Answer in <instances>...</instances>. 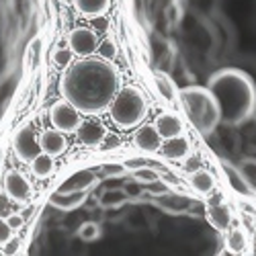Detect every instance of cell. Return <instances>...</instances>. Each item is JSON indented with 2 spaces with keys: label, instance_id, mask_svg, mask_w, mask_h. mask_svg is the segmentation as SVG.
Segmentation results:
<instances>
[{
  "label": "cell",
  "instance_id": "6da1fadb",
  "mask_svg": "<svg viewBox=\"0 0 256 256\" xmlns=\"http://www.w3.org/2000/svg\"><path fill=\"white\" fill-rule=\"evenodd\" d=\"M119 90V72L104 58H82L66 68L60 92L82 115H98L109 109Z\"/></svg>",
  "mask_w": 256,
  "mask_h": 256
},
{
  "label": "cell",
  "instance_id": "7a4b0ae2",
  "mask_svg": "<svg viewBox=\"0 0 256 256\" xmlns=\"http://www.w3.org/2000/svg\"><path fill=\"white\" fill-rule=\"evenodd\" d=\"M222 113V123L242 125L256 111V84L252 76L240 68H222L211 74L209 86Z\"/></svg>",
  "mask_w": 256,
  "mask_h": 256
},
{
  "label": "cell",
  "instance_id": "3957f363",
  "mask_svg": "<svg viewBox=\"0 0 256 256\" xmlns=\"http://www.w3.org/2000/svg\"><path fill=\"white\" fill-rule=\"evenodd\" d=\"M178 100L182 109L201 136H211L222 123L220 104L213 92L205 86H186L178 90Z\"/></svg>",
  "mask_w": 256,
  "mask_h": 256
},
{
  "label": "cell",
  "instance_id": "277c9868",
  "mask_svg": "<svg viewBox=\"0 0 256 256\" xmlns=\"http://www.w3.org/2000/svg\"><path fill=\"white\" fill-rule=\"evenodd\" d=\"M111 119L119 130H134L148 115V100L138 86L119 88L115 98L111 100Z\"/></svg>",
  "mask_w": 256,
  "mask_h": 256
},
{
  "label": "cell",
  "instance_id": "5b68a950",
  "mask_svg": "<svg viewBox=\"0 0 256 256\" xmlns=\"http://www.w3.org/2000/svg\"><path fill=\"white\" fill-rule=\"evenodd\" d=\"M50 121L54 125V130H58L62 134H76V130L82 123V113L76 109L72 102H68L66 98H62V100L52 104Z\"/></svg>",
  "mask_w": 256,
  "mask_h": 256
},
{
  "label": "cell",
  "instance_id": "8992f818",
  "mask_svg": "<svg viewBox=\"0 0 256 256\" xmlns=\"http://www.w3.org/2000/svg\"><path fill=\"white\" fill-rule=\"evenodd\" d=\"M12 148H14V154L20 162L25 164H31V160L35 156L41 154V146H39V138L35 134V130L31 125H25L20 127L14 136V142H12Z\"/></svg>",
  "mask_w": 256,
  "mask_h": 256
},
{
  "label": "cell",
  "instance_id": "52a82bcc",
  "mask_svg": "<svg viewBox=\"0 0 256 256\" xmlns=\"http://www.w3.org/2000/svg\"><path fill=\"white\" fill-rule=\"evenodd\" d=\"M68 41H70L72 54H74V56H80V58L92 56V54L96 52V48H98V37H96V33H94L92 29H88V27H76V29L70 33Z\"/></svg>",
  "mask_w": 256,
  "mask_h": 256
},
{
  "label": "cell",
  "instance_id": "ba28073f",
  "mask_svg": "<svg viewBox=\"0 0 256 256\" xmlns=\"http://www.w3.org/2000/svg\"><path fill=\"white\" fill-rule=\"evenodd\" d=\"M31 182L29 178L18 172V170H8V172L4 174V193L12 199V201H18L23 203L31 197Z\"/></svg>",
  "mask_w": 256,
  "mask_h": 256
},
{
  "label": "cell",
  "instance_id": "9c48e42d",
  "mask_svg": "<svg viewBox=\"0 0 256 256\" xmlns=\"http://www.w3.org/2000/svg\"><path fill=\"white\" fill-rule=\"evenodd\" d=\"M76 136L84 146L98 148L102 144L104 136H106V127L96 119H86V121L80 123V127L76 130Z\"/></svg>",
  "mask_w": 256,
  "mask_h": 256
},
{
  "label": "cell",
  "instance_id": "30bf717a",
  "mask_svg": "<svg viewBox=\"0 0 256 256\" xmlns=\"http://www.w3.org/2000/svg\"><path fill=\"white\" fill-rule=\"evenodd\" d=\"M154 127L158 130L162 140H170V138H176V136L184 134V123H182L180 115H176V113H160L156 117Z\"/></svg>",
  "mask_w": 256,
  "mask_h": 256
},
{
  "label": "cell",
  "instance_id": "8fae6325",
  "mask_svg": "<svg viewBox=\"0 0 256 256\" xmlns=\"http://www.w3.org/2000/svg\"><path fill=\"white\" fill-rule=\"evenodd\" d=\"M162 138L154 125H142L134 136V144L140 148L142 152H158L162 148Z\"/></svg>",
  "mask_w": 256,
  "mask_h": 256
},
{
  "label": "cell",
  "instance_id": "7c38bea8",
  "mask_svg": "<svg viewBox=\"0 0 256 256\" xmlns=\"http://www.w3.org/2000/svg\"><path fill=\"white\" fill-rule=\"evenodd\" d=\"M39 146H41V152H46V154H50V156H54V158L62 156L64 152L68 150L66 138H64V134L58 132V130H48V132L41 134Z\"/></svg>",
  "mask_w": 256,
  "mask_h": 256
},
{
  "label": "cell",
  "instance_id": "4fadbf2b",
  "mask_svg": "<svg viewBox=\"0 0 256 256\" xmlns=\"http://www.w3.org/2000/svg\"><path fill=\"white\" fill-rule=\"evenodd\" d=\"M160 150H162L164 156L170 158V160H184V158L190 154V140L184 138V134H180V136H176V138L164 140Z\"/></svg>",
  "mask_w": 256,
  "mask_h": 256
},
{
  "label": "cell",
  "instance_id": "5bb4252c",
  "mask_svg": "<svg viewBox=\"0 0 256 256\" xmlns=\"http://www.w3.org/2000/svg\"><path fill=\"white\" fill-rule=\"evenodd\" d=\"M232 220H234V216H232V209L228 205H224V203L209 205V209H207V222L216 230H220V232L230 230Z\"/></svg>",
  "mask_w": 256,
  "mask_h": 256
},
{
  "label": "cell",
  "instance_id": "9a60e30c",
  "mask_svg": "<svg viewBox=\"0 0 256 256\" xmlns=\"http://www.w3.org/2000/svg\"><path fill=\"white\" fill-rule=\"evenodd\" d=\"M76 10L88 18L104 16L111 8V0H74Z\"/></svg>",
  "mask_w": 256,
  "mask_h": 256
},
{
  "label": "cell",
  "instance_id": "2e32d148",
  "mask_svg": "<svg viewBox=\"0 0 256 256\" xmlns=\"http://www.w3.org/2000/svg\"><path fill=\"white\" fill-rule=\"evenodd\" d=\"M188 182H190V186H193V190H197L199 195H207L216 188V178H213V174L209 172V170H203V168L193 170L190 176H188Z\"/></svg>",
  "mask_w": 256,
  "mask_h": 256
},
{
  "label": "cell",
  "instance_id": "e0dca14e",
  "mask_svg": "<svg viewBox=\"0 0 256 256\" xmlns=\"http://www.w3.org/2000/svg\"><path fill=\"white\" fill-rule=\"evenodd\" d=\"M31 170H33V174L37 178H48L54 174V170H56V160L54 156L46 154V152H41L39 156H35L31 160Z\"/></svg>",
  "mask_w": 256,
  "mask_h": 256
},
{
  "label": "cell",
  "instance_id": "ac0fdd59",
  "mask_svg": "<svg viewBox=\"0 0 256 256\" xmlns=\"http://www.w3.org/2000/svg\"><path fill=\"white\" fill-rule=\"evenodd\" d=\"M92 182H94V174L88 172V170H82V172H76L74 176H70L66 182L62 184L60 190H68V193H76V190H86Z\"/></svg>",
  "mask_w": 256,
  "mask_h": 256
},
{
  "label": "cell",
  "instance_id": "d6986e66",
  "mask_svg": "<svg viewBox=\"0 0 256 256\" xmlns=\"http://www.w3.org/2000/svg\"><path fill=\"white\" fill-rule=\"evenodd\" d=\"M226 244H228V250H230L232 254H242V252H246L248 246H250V240H248L246 230H242V228L232 230V232L228 234Z\"/></svg>",
  "mask_w": 256,
  "mask_h": 256
},
{
  "label": "cell",
  "instance_id": "ffe728a7",
  "mask_svg": "<svg viewBox=\"0 0 256 256\" xmlns=\"http://www.w3.org/2000/svg\"><path fill=\"white\" fill-rule=\"evenodd\" d=\"M156 88H158L160 96H162L164 100H168V102H172V100L178 98V90H176V86H174L172 78L166 76V74H162V72H156Z\"/></svg>",
  "mask_w": 256,
  "mask_h": 256
},
{
  "label": "cell",
  "instance_id": "44dd1931",
  "mask_svg": "<svg viewBox=\"0 0 256 256\" xmlns=\"http://www.w3.org/2000/svg\"><path fill=\"white\" fill-rule=\"evenodd\" d=\"M84 201V190H76V193H68V190H60L58 195L52 197V203L60 209H72L78 207Z\"/></svg>",
  "mask_w": 256,
  "mask_h": 256
},
{
  "label": "cell",
  "instance_id": "7402d4cb",
  "mask_svg": "<svg viewBox=\"0 0 256 256\" xmlns=\"http://www.w3.org/2000/svg\"><path fill=\"white\" fill-rule=\"evenodd\" d=\"M72 50L70 48H60V50H56V54H54V64L58 68H68L70 64H72Z\"/></svg>",
  "mask_w": 256,
  "mask_h": 256
},
{
  "label": "cell",
  "instance_id": "603a6c76",
  "mask_svg": "<svg viewBox=\"0 0 256 256\" xmlns=\"http://www.w3.org/2000/svg\"><path fill=\"white\" fill-rule=\"evenodd\" d=\"M96 52H100V58H104V60H113V58L117 56V48H115V44H113L111 39L98 41V48H96Z\"/></svg>",
  "mask_w": 256,
  "mask_h": 256
},
{
  "label": "cell",
  "instance_id": "cb8c5ba5",
  "mask_svg": "<svg viewBox=\"0 0 256 256\" xmlns=\"http://www.w3.org/2000/svg\"><path fill=\"white\" fill-rule=\"evenodd\" d=\"M136 180L140 182H156L158 180V174L154 172L152 168H148V166H142V168H136Z\"/></svg>",
  "mask_w": 256,
  "mask_h": 256
},
{
  "label": "cell",
  "instance_id": "d4e9b609",
  "mask_svg": "<svg viewBox=\"0 0 256 256\" xmlns=\"http://www.w3.org/2000/svg\"><path fill=\"white\" fill-rule=\"evenodd\" d=\"M226 172H228V178H230V184L236 188V190H240V193H248V186L244 184V180L240 178V174L238 172H234L232 168H226Z\"/></svg>",
  "mask_w": 256,
  "mask_h": 256
},
{
  "label": "cell",
  "instance_id": "484cf974",
  "mask_svg": "<svg viewBox=\"0 0 256 256\" xmlns=\"http://www.w3.org/2000/svg\"><path fill=\"white\" fill-rule=\"evenodd\" d=\"M12 238V228L6 224V220L0 218V246H4Z\"/></svg>",
  "mask_w": 256,
  "mask_h": 256
},
{
  "label": "cell",
  "instance_id": "4316f807",
  "mask_svg": "<svg viewBox=\"0 0 256 256\" xmlns=\"http://www.w3.org/2000/svg\"><path fill=\"white\" fill-rule=\"evenodd\" d=\"M104 150H113V148H121V138L119 136H115V134H109L106 132V136H104V140H102V144H100Z\"/></svg>",
  "mask_w": 256,
  "mask_h": 256
},
{
  "label": "cell",
  "instance_id": "83f0119b",
  "mask_svg": "<svg viewBox=\"0 0 256 256\" xmlns=\"http://www.w3.org/2000/svg\"><path fill=\"white\" fill-rule=\"evenodd\" d=\"M123 172H125V166H121V164H104L102 166L104 176H121Z\"/></svg>",
  "mask_w": 256,
  "mask_h": 256
},
{
  "label": "cell",
  "instance_id": "f1b7e54d",
  "mask_svg": "<svg viewBox=\"0 0 256 256\" xmlns=\"http://www.w3.org/2000/svg\"><path fill=\"white\" fill-rule=\"evenodd\" d=\"M6 224L12 228V232L14 230H18V228H23V224H25V220H23V216L20 213H10V216L6 218Z\"/></svg>",
  "mask_w": 256,
  "mask_h": 256
},
{
  "label": "cell",
  "instance_id": "f546056e",
  "mask_svg": "<svg viewBox=\"0 0 256 256\" xmlns=\"http://www.w3.org/2000/svg\"><path fill=\"white\" fill-rule=\"evenodd\" d=\"M96 234H98V230H96V226H94V224H84V226H82V230H80V236H82L84 240L94 238Z\"/></svg>",
  "mask_w": 256,
  "mask_h": 256
},
{
  "label": "cell",
  "instance_id": "4dcf8cb0",
  "mask_svg": "<svg viewBox=\"0 0 256 256\" xmlns=\"http://www.w3.org/2000/svg\"><path fill=\"white\" fill-rule=\"evenodd\" d=\"M18 246H20V240L12 236L2 248H4V254H16V252H18Z\"/></svg>",
  "mask_w": 256,
  "mask_h": 256
},
{
  "label": "cell",
  "instance_id": "1f68e13d",
  "mask_svg": "<svg viewBox=\"0 0 256 256\" xmlns=\"http://www.w3.org/2000/svg\"><path fill=\"white\" fill-rule=\"evenodd\" d=\"M125 166L132 168V170H136V168L146 166V160H144V158H127V160H125Z\"/></svg>",
  "mask_w": 256,
  "mask_h": 256
},
{
  "label": "cell",
  "instance_id": "d6a6232c",
  "mask_svg": "<svg viewBox=\"0 0 256 256\" xmlns=\"http://www.w3.org/2000/svg\"><path fill=\"white\" fill-rule=\"evenodd\" d=\"M197 164H199V160H197V158H190V160H186L184 168H188V170H193V168H195Z\"/></svg>",
  "mask_w": 256,
  "mask_h": 256
},
{
  "label": "cell",
  "instance_id": "836d02e7",
  "mask_svg": "<svg viewBox=\"0 0 256 256\" xmlns=\"http://www.w3.org/2000/svg\"><path fill=\"white\" fill-rule=\"evenodd\" d=\"M254 232H256V220H254Z\"/></svg>",
  "mask_w": 256,
  "mask_h": 256
}]
</instances>
